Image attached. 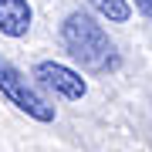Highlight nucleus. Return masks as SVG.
<instances>
[{"label":"nucleus","mask_w":152,"mask_h":152,"mask_svg":"<svg viewBox=\"0 0 152 152\" xmlns=\"http://www.w3.org/2000/svg\"><path fill=\"white\" fill-rule=\"evenodd\" d=\"M61 37L64 48L75 61H81V68L88 71H115L118 68V51L108 41V34L102 31V24L91 14L75 10L68 14V20L61 24Z\"/></svg>","instance_id":"1"},{"label":"nucleus","mask_w":152,"mask_h":152,"mask_svg":"<svg viewBox=\"0 0 152 152\" xmlns=\"http://www.w3.org/2000/svg\"><path fill=\"white\" fill-rule=\"evenodd\" d=\"M0 95H4L10 105H17L24 115H31V118H37V122H54V105L44 102V98L27 85V78H24L7 58H0Z\"/></svg>","instance_id":"2"},{"label":"nucleus","mask_w":152,"mask_h":152,"mask_svg":"<svg viewBox=\"0 0 152 152\" xmlns=\"http://www.w3.org/2000/svg\"><path fill=\"white\" fill-rule=\"evenodd\" d=\"M34 78H37L44 88H51L54 95H61V98H81L88 91L85 78L78 75V71L58 64V61H41V64L34 68Z\"/></svg>","instance_id":"3"},{"label":"nucleus","mask_w":152,"mask_h":152,"mask_svg":"<svg viewBox=\"0 0 152 152\" xmlns=\"http://www.w3.org/2000/svg\"><path fill=\"white\" fill-rule=\"evenodd\" d=\"M31 27V4L27 0H0V34L24 37Z\"/></svg>","instance_id":"4"},{"label":"nucleus","mask_w":152,"mask_h":152,"mask_svg":"<svg viewBox=\"0 0 152 152\" xmlns=\"http://www.w3.org/2000/svg\"><path fill=\"white\" fill-rule=\"evenodd\" d=\"M88 4H91L105 20H112V24H125V20L132 17L129 0H88Z\"/></svg>","instance_id":"5"},{"label":"nucleus","mask_w":152,"mask_h":152,"mask_svg":"<svg viewBox=\"0 0 152 152\" xmlns=\"http://www.w3.org/2000/svg\"><path fill=\"white\" fill-rule=\"evenodd\" d=\"M135 7H139V10H142V14H145L149 20H152V0H135Z\"/></svg>","instance_id":"6"}]
</instances>
